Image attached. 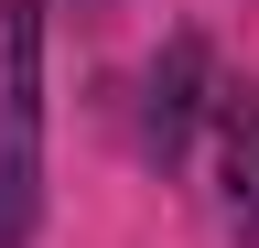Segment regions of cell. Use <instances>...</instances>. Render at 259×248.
I'll return each instance as SVG.
<instances>
[{
	"label": "cell",
	"mask_w": 259,
	"mask_h": 248,
	"mask_svg": "<svg viewBox=\"0 0 259 248\" xmlns=\"http://www.w3.org/2000/svg\"><path fill=\"white\" fill-rule=\"evenodd\" d=\"M205 97H216L205 33H173V43L151 54V86H141V140H151V162H162V173L194 162V140H205Z\"/></svg>",
	"instance_id": "7a4b0ae2"
},
{
	"label": "cell",
	"mask_w": 259,
	"mask_h": 248,
	"mask_svg": "<svg viewBox=\"0 0 259 248\" xmlns=\"http://www.w3.org/2000/svg\"><path fill=\"white\" fill-rule=\"evenodd\" d=\"M205 173H216L227 237L259 248V86H216L205 97Z\"/></svg>",
	"instance_id": "3957f363"
},
{
	"label": "cell",
	"mask_w": 259,
	"mask_h": 248,
	"mask_svg": "<svg viewBox=\"0 0 259 248\" xmlns=\"http://www.w3.org/2000/svg\"><path fill=\"white\" fill-rule=\"evenodd\" d=\"M44 237V0H0V248Z\"/></svg>",
	"instance_id": "6da1fadb"
}]
</instances>
